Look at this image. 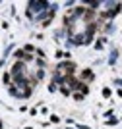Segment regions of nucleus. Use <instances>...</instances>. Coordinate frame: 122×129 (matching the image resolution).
<instances>
[{
    "label": "nucleus",
    "mask_w": 122,
    "mask_h": 129,
    "mask_svg": "<svg viewBox=\"0 0 122 129\" xmlns=\"http://www.w3.org/2000/svg\"><path fill=\"white\" fill-rule=\"evenodd\" d=\"M10 94L20 96V98H27L31 94V85L29 83H14V85H10Z\"/></svg>",
    "instance_id": "obj_1"
},
{
    "label": "nucleus",
    "mask_w": 122,
    "mask_h": 129,
    "mask_svg": "<svg viewBox=\"0 0 122 129\" xmlns=\"http://www.w3.org/2000/svg\"><path fill=\"white\" fill-rule=\"evenodd\" d=\"M81 77L87 79V81H91V79H93V71H91V70H83V71H81Z\"/></svg>",
    "instance_id": "obj_2"
},
{
    "label": "nucleus",
    "mask_w": 122,
    "mask_h": 129,
    "mask_svg": "<svg viewBox=\"0 0 122 129\" xmlns=\"http://www.w3.org/2000/svg\"><path fill=\"white\" fill-rule=\"evenodd\" d=\"M116 54H118L116 50H114V52L111 54V60H109V62H111V64H114V60H116Z\"/></svg>",
    "instance_id": "obj_3"
},
{
    "label": "nucleus",
    "mask_w": 122,
    "mask_h": 129,
    "mask_svg": "<svg viewBox=\"0 0 122 129\" xmlns=\"http://www.w3.org/2000/svg\"><path fill=\"white\" fill-rule=\"evenodd\" d=\"M74 98H76V100H83V94H81V92H76Z\"/></svg>",
    "instance_id": "obj_4"
},
{
    "label": "nucleus",
    "mask_w": 122,
    "mask_h": 129,
    "mask_svg": "<svg viewBox=\"0 0 122 129\" xmlns=\"http://www.w3.org/2000/svg\"><path fill=\"white\" fill-rule=\"evenodd\" d=\"M103 43H105V41H97V43H95V48L101 50V48H103Z\"/></svg>",
    "instance_id": "obj_5"
},
{
    "label": "nucleus",
    "mask_w": 122,
    "mask_h": 129,
    "mask_svg": "<svg viewBox=\"0 0 122 129\" xmlns=\"http://www.w3.org/2000/svg\"><path fill=\"white\" fill-rule=\"evenodd\" d=\"M116 121H118L116 118H112V119H107V123H109V125H114V123H116Z\"/></svg>",
    "instance_id": "obj_6"
},
{
    "label": "nucleus",
    "mask_w": 122,
    "mask_h": 129,
    "mask_svg": "<svg viewBox=\"0 0 122 129\" xmlns=\"http://www.w3.org/2000/svg\"><path fill=\"white\" fill-rule=\"evenodd\" d=\"M62 94H66V96L70 94V89H68V87H62Z\"/></svg>",
    "instance_id": "obj_7"
},
{
    "label": "nucleus",
    "mask_w": 122,
    "mask_h": 129,
    "mask_svg": "<svg viewBox=\"0 0 122 129\" xmlns=\"http://www.w3.org/2000/svg\"><path fill=\"white\" fill-rule=\"evenodd\" d=\"M23 50H25V52H33V50H35V48H33L31 44H27V46H25V48H23Z\"/></svg>",
    "instance_id": "obj_8"
},
{
    "label": "nucleus",
    "mask_w": 122,
    "mask_h": 129,
    "mask_svg": "<svg viewBox=\"0 0 122 129\" xmlns=\"http://www.w3.org/2000/svg\"><path fill=\"white\" fill-rule=\"evenodd\" d=\"M48 91H50V92L56 91V85H54V81H53V85H48Z\"/></svg>",
    "instance_id": "obj_9"
},
{
    "label": "nucleus",
    "mask_w": 122,
    "mask_h": 129,
    "mask_svg": "<svg viewBox=\"0 0 122 129\" xmlns=\"http://www.w3.org/2000/svg\"><path fill=\"white\" fill-rule=\"evenodd\" d=\"M103 96H111V89H105V91H103Z\"/></svg>",
    "instance_id": "obj_10"
},
{
    "label": "nucleus",
    "mask_w": 122,
    "mask_h": 129,
    "mask_svg": "<svg viewBox=\"0 0 122 129\" xmlns=\"http://www.w3.org/2000/svg\"><path fill=\"white\" fill-rule=\"evenodd\" d=\"M116 85H120V87H122V79H116Z\"/></svg>",
    "instance_id": "obj_11"
},
{
    "label": "nucleus",
    "mask_w": 122,
    "mask_h": 129,
    "mask_svg": "<svg viewBox=\"0 0 122 129\" xmlns=\"http://www.w3.org/2000/svg\"><path fill=\"white\" fill-rule=\"evenodd\" d=\"M0 129H2V123H0Z\"/></svg>",
    "instance_id": "obj_12"
}]
</instances>
